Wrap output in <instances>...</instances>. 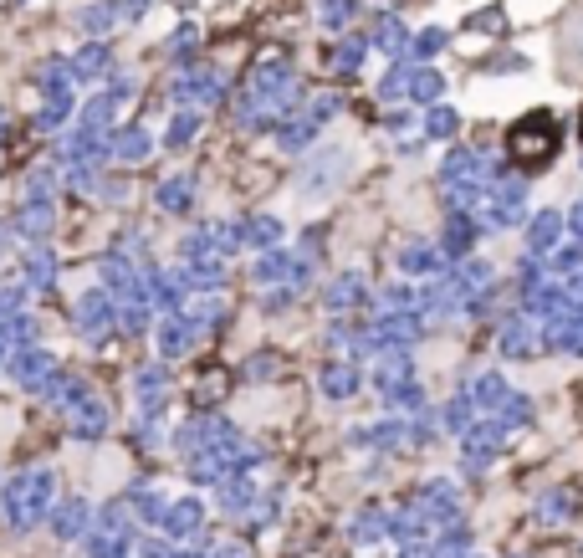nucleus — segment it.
Instances as JSON below:
<instances>
[{
	"label": "nucleus",
	"mask_w": 583,
	"mask_h": 558,
	"mask_svg": "<svg viewBox=\"0 0 583 558\" xmlns=\"http://www.w3.org/2000/svg\"><path fill=\"white\" fill-rule=\"evenodd\" d=\"M553 149H558V123L548 113H532L512 128V154L522 164H543V159H553Z\"/></svg>",
	"instance_id": "1"
},
{
	"label": "nucleus",
	"mask_w": 583,
	"mask_h": 558,
	"mask_svg": "<svg viewBox=\"0 0 583 558\" xmlns=\"http://www.w3.org/2000/svg\"><path fill=\"white\" fill-rule=\"evenodd\" d=\"M578 231H583V205H578Z\"/></svg>",
	"instance_id": "2"
}]
</instances>
